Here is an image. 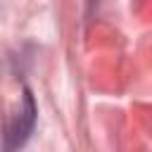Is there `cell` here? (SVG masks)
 <instances>
[{"mask_svg":"<svg viewBox=\"0 0 152 152\" xmlns=\"http://www.w3.org/2000/svg\"><path fill=\"white\" fill-rule=\"evenodd\" d=\"M36 114H38V107L33 102V95H31V90H24L19 112L7 121L5 150H17V147H21L28 140V135H31V131L36 126Z\"/></svg>","mask_w":152,"mask_h":152,"instance_id":"obj_1","label":"cell"}]
</instances>
